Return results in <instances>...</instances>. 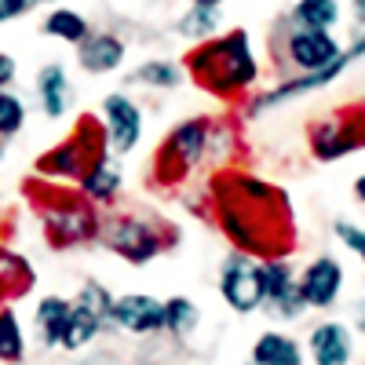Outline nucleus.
Listing matches in <instances>:
<instances>
[{
    "label": "nucleus",
    "mask_w": 365,
    "mask_h": 365,
    "mask_svg": "<svg viewBox=\"0 0 365 365\" xmlns=\"http://www.w3.org/2000/svg\"><path fill=\"white\" fill-rule=\"evenodd\" d=\"M205 216L230 241V249L249 252L256 259L292 256L296 249V220L285 187L270 182L267 175L223 165L205 182Z\"/></svg>",
    "instance_id": "obj_1"
},
{
    "label": "nucleus",
    "mask_w": 365,
    "mask_h": 365,
    "mask_svg": "<svg viewBox=\"0 0 365 365\" xmlns=\"http://www.w3.org/2000/svg\"><path fill=\"white\" fill-rule=\"evenodd\" d=\"M187 77L220 103H245L263 81V58L256 51V41L249 29H223V34L190 44L182 55Z\"/></svg>",
    "instance_id": "obj_2"
},
{
    "label": "nucleus",
    "mask_w": 365,
    "mask_h": 365,
    "mask_svg": "<svg viewBox=\"0 0 365 365\" xmlns=\"http://www.w3.org/2000/svg\"><path fill=\"white\" fill-rule=\"evenodd\" d=\"M26 194L34 201L41 227H44V241L51 249L66 252V249H84L99 241V227H103V208L91 205L77 187H58V182H44V179H29Z\"/></svg>",
    "instance_id": "obj_3"
},
{
    "label": "nucleus",
    "mask_w": 365,
    "mask_h": 365,
    "mask_svg": "<svg viewBox=\"0 0 365 365\" xmlns=\"http://www.w3.org/2000/svg\"><path fill=\"white\" fill-rule=\"evenodd\" d=\"M208 135H212V113H194V117L175 120L165 132V139L158 143L154 158H150L154 187L161 190L187 187L190 175L201 172V165L208 161Z\"/></svg>",
    "instance_id": "obj_4"
},
{
    "label": "nucleus",
    "mask_w": 365,
    "mask_h": 365,
    "mask_svg": "<svg viewBox=\"0 0 365 365\" xmlns=\"http://www.w3.org/2000/svg\"><path fill=\"white\" fill-rule=\"evenodd\" d=\"M99 241L132 267H146L158 256L168 252V245H175V230H168L165 223L143 216V212H106L103 227H99Z\"/></svg>",
    "instance_id": "obj_5"
},
{
    "label": "nucleus",
    "mask_w": 365,
    "mask_h": 365,
    "mask_svg": "<svg viewBox=\"0 0 365 365\" xmlns=\"http://www.w3.org/2000/svg\"><path fill=\"white\" fill-rule=\"evenodd\" d=\"M99 150H110L103 120H99V113H84V117H77L70 135H63L34 161V175L44 179V182H58V187H77V179L84 175L88 161L96 158Z\"/></svg>",
    "instance_id": "obj_6"
},
{
    "label": "nucleus",
    "mask_w": 365,
    "mask_h": 365,
    "mask_svg": "<svg viewBox=\"0 0 365 365\" xmlns=\"http://www.w3.org/2000/svg\"><path fill=\"white\" fill-rule=\"evenodd\" d=\"M365 150V99H351L307 125V154L318 165H336Z\"/></svg>",
    "instance_id": "obj_7"
},
{
    "label": "nucleus",
    "mask_w": 365,
    "mask_h": 365,
    "mask_svg": "<svg viewBox=\"0 0 365 365\" xmlns=\"http://www.w3.org/2000/svg\"><path fill=\"white\" fill-rule=\"evenodd\" d=\"M274 63L289 73H314L325 70L329 63H336L344 55V41L332 29H307V26H292L282 19V26H274Z\"/></svg>",
    "instance_id": "obj_8"
},
{
    "label": "nucleus",
    "mask_w": 365,
    "mask_h": 365,
    "mask_svg": "<svg viewBox=\"0 0 365 365\" xmlns=\"http://www.w3.org/2000/svg\"><path fill=\"white\" fill-rule=\"evenodd\" d=\"M347 66H354V63H351V55L344 51L336 63H329L325 70H314V73H289V77H282V81H274L270 88H256L252 96L241 103V117H245V120H259V117H267L270 110H278V106H285V103L318 96V91H325V88L336 84V81L347 73Z\"/></svg>",
    "instance_id": "obj_9"
},
{
    "label": "nucleus",
    "mask_w": 365,
    "mask_h": 365,
    "mask_svg": "<svg viewBox=\"0 0 365 365\" xmlns=\"http://www.w3.org/2000/svg\"><path fill=\"white\" fill-rule=\"evenodd\" d=\"M220 296L230 311L237 314H252L263 311L267 299V263L249 256V252H230L220 263Z\"/></svg>",
    "instance_id": "obj_10"
},
{
    "label": "nucleus",
    "mask_w": 365,
    "mask_h": 365,
    "mask_svg": "<svg viewBox=\"0 0 365 365\" xmlns=\"http://www.w3.org/2000/svg\"><path fill=\"white\" fill-rule=\"evenodd\" d=\"M99 120L106 132V146L125 161L143 146L146 135V110L132 91H106L99 103Z\"/></svg>",
    "instance_id": "obj_11"
},
{
    "label": "nucleus",
    "mask_w": 365,
    "mask_h": 365,
    "mask_svg": "<svg viewBox=\"0 0 365 365\" xmlns=\"http://www.w3.org/2000/svg\"><path fill=\"white\" fill-rule=\"evenodd\" d=\"M296 282H299L303 307L307 311H329V307H336V299L344 292L347 270L332 252H322V256L303 263V270H296Z\"/></svg>",
    "instance_id": "obj_12"
},
{
    "label": "nucleus",
    "mask_w": 365,
    "mask_h": 365,
    "mask_svg": "<svg viewBox=\"0 0 365 365\" xmlns=\"http://www.w3.org/2000/svg\"><path fill=\"white\" fill-rule=\"evenodd\" d=\"M73 51H77V66L88 77L120 73V70H125V63H128V41L120 37L117 29H106V26H96Z\"/></svg>",
    "instance_id": "obj_13"
},
{
    "label": "nucleus",
    "mask_w": 365,
    "mask_h": 365,
    "mask_svg": "<svg viewBox=\"0 0 365 365\" xmlns=\"http://www.w3.org/2000/svg\"><path fill=\"white\" fill-rule=\"evenodd\" d=\"M77 190L99 208H113L125 194V165L113 150H99L96 158L88 161L84 175L77 179Z\"/></svg>",
    "instance_id": "obj_14"
},
{
    "label": "nucleus",
    "mask_w": 365,
    "mask_h": 365,
    "mask_svg": "<svg viewBox=\"0 0 365 365\" xmlns=\"http://www.w3.org/2000/svg\"><path fill=\"white\" fill-rule=\"evenodd\" d=\"M267 263V299L263 307L282 318V322H296L303 311V296H299V282H296V267L289 263V256L278 259H263Z\"/></svg>",
    "instance_id": "obj_15"
},
{
    "label": "nucleus",
    "mask_w": 365,
    "mask_h": 365,
    "mask_svg": "<svg viewBox=\"0 0 365 365\" xmlns=\"http://www.w3.org/2000/svg\"><path fill=\"white\" fill-rule=\"evenodd\" d=\"M110 322L117 329L132 332V336H150V332L165 329V303L150 292H125L113 299Z\"/></svg>",
    "instance_id": "obj_16"
},
{
    "label": "nucleus",
    "mask_w": 365,
    "mask_h": 365,
    "mask_svg": "<svg viewBox=\"0 0 365 365\" xmlns=\"http://www.w3.org/2000/svg\"><path fill=\"white\" fill-rule=\"evenodd\" d=\"M34 96H37V106L48 120H63L73 110V99H77L66 66L63 63H44L34 77Z\"/></svg>",
    "instance_id": "obj_17"
},
{
    "label": "nucleus",
    "mask_w": 365,
    "mask_h": 365,
    "mask_svg": "<svg viewBox=\"0 0 365 365\" xmlns=\"http://www.w3.org/2000/svg\"><path fill=\"white\" fill-rule=\"evenodd\" d=\"M103 325H110V314H103L99 307H91L88 299H70V314L63 325V336H58V347L63 351H81L103 332Z\"/></svg>",
    "instance_id": "obj_18"
},
{
    "label": "nucleus",
    "mask_w": 365,
    "mask_h": 365,
    "mask_svg": "<svg viewBox=\"0 0 365 365\" xmlns=\"http://www.w3.org/2000/svg\"><path fill=\"white\" fill-rule=\"evenodd\" d=\"M307 347H311L314 365H351V358H354L351 329L344 322H322V325H314Z\"/></svg>",
    "instance_id": "obj_19"
},
{
    "label": "nucleus",
    "mask_w": 365,
    "mask_h": 365,
    "mask_svg": "<svg viewBox=\"0 0 365 365\" xmlns=\"http://www.w3.org/2000/svg\"><path fill=\"white\" fill-rule=\"evenodd\" d=\"M187 81L179 58H143V63L125 77V88H143V91H175Z\"/></svg>",
    "instance_id": "obj_20"
},
{
    "label": "nucleus",
    "mask_w": 365,
    "mask_h": 365,
    "mask_svg": "<svg viewBox=\"0 0 365 365\" xmlns=\"http://www.w3.org/2000/svg\"><path fill=\"white\" fill-rule=\"evenodd\" d=\"M91 19L84 15V11H77V8H66V4H55L48 15H44V22H41V34L48 37V41H58V44H70V48H77L88 34H91Z\"/></svg>",
    "instance_id": "obj_21"
},
{
    "label": "nucleus",
    "mask_w": 365,
    "mask_h": 365,
    "mask_svg": "<svg viewBox=\"0 0 365 365\" xmlns=\"http://www.w3.org/2000/svg\"><path fill=\"white\" fill-rule=\"evenodd\" d=\"M37 274L29 267V259L8 245H0V299H22L29 289H34Z\"/></svg>",
    "instance_id": "obj_22"
},
{
    "label": "nucleus",
    "mask_w": 365,
    "mask_h": 365,
    "mask_svg": "<svg viewBox=\"0 0 365 365\" xmlns=\"http://www.w3.org/2000/svg\"><path fill=\"white\" fill-rule=\"evenodd\" d=\"M175 34H179L182 41H190V44H197V41H208V37L223 34V8H201V4H187V8L179 11V19H175Z\"/></svg>",
    "instance_id": "obj_23"
},
{
    "label": "nucleus",
    "mask_w": 365,
    "mask_h": 365,
    "mask_svg": "<svg viewBox=\"0 0 365 365\" xmlns=\"http://www.w3.org/2000/svg\"><path fill=\"white\" fill-rule=\"evenodd\" d=\"M292 26H307V29H336L344 19L340 0H296L285 11Z\"/></svg>",
    "instance_id": "obj_24"
},
{
    "label": "nucleus",
    "mask_w": 365,
    "mask_h": 365,
    "mask_svg": "<svg viewBox=\"0 0 365 365\" xmlns=\"http://www.w3.org/2000/svg\"><path fill=\"white\" fill-rule=\"evenodd\" d=\"M252 361L256 365H303V351H299V344L292 336L270 329V332H263V336L256 340Z\"/></svg>",
    "instance_id": "obj_25"
},
{
    "label": "nucleus",
    "mask_w": 365,
    "mask_h": 365,
    "mask_svg": "<svg viewBox=\"0 0 365 365\" xmlns=\"http://www.w3.org/2000/svg\"><path fill=\"white\" fill-rule=\"evenodd\" d=\"M66 314H70V299H63V296H44V299L37 303L34 325H37V340H41L44 347H58Z\"/></svg>",
    "instance_id": "obj_26"
},
{
    "label": "nucleus",
    "mask_w": 365,
    "mask_h": 365,
    "mask_svg": "<svg viewBox=\"0 0 365 365\" xmlns=\"http://www.w3.org/2000/svg\"><path fill=\"white\" fill-rule=\"evenodd\" d=\"M197 325H201V311H197L194 299H187V296L165 299V332H172V336H179V340H187L190 332H197Z\"/></svg>",
    "instance_id": "obj_27"
},
{
    "label": "nucleus",
    "mask_w": 365,
    "mask_h": 365,
    "mask_svg": "<svg viewBox=\"0 0 365 365\" xmlns=\"http://www.w3.org/2000/svg\"><path fill=\"white\" fill-rule=\"evenodd\" d=\"M26 125H29V106H26V99L19 96V91L4 88V91H0V139H4V143L19 139V135L26 132Z\"/></svg>",
    "instance_id": "obj_28"
},
{
    "label": "nucleus",
    "mask_w": 365,
    "mask_h": 365,
    "mask_svg": "<svg viewBox=\"0 0 365 365\" xmlns=\"http://www.w3.org/2000/svg\"><path fill=\"white\" fill-rule=\"evenodd\" d=\"M26 358V336H22V322L19 314L8 307H0V361L8 365H19Z\"/></svg>",
    "instance_id": "obj_29"
},
{
    "label": "nucleus",
    "mask_w": 365,
    "mask_h": 365,
    "mask_svg": "<svg viewBox=\"0 0 365 365\" xmlns=\"http://www.w3.org/2000/svg\"><path fill=\"white\" fill-rule=\"evenodd\" d=\"M332 237H336L340 245L365 267V227H361V223H354V220H336V223H332Z\"/></svg>",
    "instance_id": "obj_30"
},
{
    "label": "nucleus",
    "mask_w": 365,
    "mask_h": 365,
    "mask_svg": "<svg viewBox=\"0 0 365 365\" xmlns=\"http://www.w3.org/2000/svg\"><path fill=\"white\" fill-rule=\"evenodd\" d=\"M34 8H37L34 0H0V26L15 22V19H26Z\"/></svg>",
    "instance_id": "obj_31"
},
{
    "label": "nucleus",
    "mask_w": 365,
    "mask_h": 365,
    "mask_svg": "<svg viewBox=\"0 0 365 365\" xmlns=\"http://www.w3.org/2000/svg\"><path fill=\"white\" fill-rule=\"evenodd\" d=\"M19 77V63H15V55L11 51H0V91L11 88Z\"/></svg>",
    "instance_id": "obj_32"
},
{
    "label": "nucleus",
    "mask_w": 365,
    "mask_h": 365,
    "mask_svg": "<svg viewBox=\"0 0 365 365\" xmlns=\"http://www.w3.org/2000/svg\"><path fill=\"white\" fill-rule=\"evenodd\" d=\"M344 51L351 55V63H361L365 58V29H354V37H351V44H344Z\"/></svg>",
    "instance_id": "obj_33"
},
{
    "label": "nucleus",
    "mask_w": 365,
    "mask_h": 365,
    "mask_svg": "<svg viewBox=\"0 0 365 365\" xmlns=\"http://www.w3.org/2000/svg\"><path fill=\"white\" fill-rule=\"evenodd\" d=\"M351 19H354V29H365V0H351Z\"/></svg>",
    "instance_id": "obj_34"
},
{
    "label": "nucleus",
    "mask_w": 365,
    "mask_h": 365,
    "mask_svg": "<svg viewBox=\"0 0 365 365\" xmlns=\"http://www.w3.org/2000/svg\"><path fill=\"white\" fill-rule=\"evenodd\" d=\"M351 194H354V201L365 208V172H361V175H354V182H351Z\"/></svg>",
    "instance_id": "obj_35"
},
{
    "label": "nucleus",
    "mask_w": 365,
    "mask_h": 365,
    "mask_svg": "<svg viewBox=\"0 0 365 365\" xmlns=\"http://www.w3.org/2000/svg\"><path fill=\"white\" fill-rule=\"evenodd\" d=\"M190 4H201V8H223L227 0H190Z\"/></svg>",
    "instance_id": "obj_36"
},
{
    "label": "nucleus",
    "mask_w": 365,
    "mask_h": 365,
    "mask_svg": "<svg viewBox=\"0 0 365 365\" xmlns=\"http://www.w3.org/2000/svg\"><path fill=\"white\" fill-rule=\"evenodd\" d=\"M4 154H8V143L0 139V165H4Z\"/></svg>",
    "instance_id": "obj_37"
},
{
    "label": "nucleus",
    "mask_w": 365,
    "mask_h": 365,
    "mask_svg": "<svg viewBox=\"0 0 365 365\" xmlns=\"http://www.w3.org/2000/svg\"><path fill=\"white\" fill-rule=\"evenodd\" d=\"M34 4H48V8H55V4H63V0H34Z\"/></svg>",
    "instance_id": "obj_38"
}]
</instances>
